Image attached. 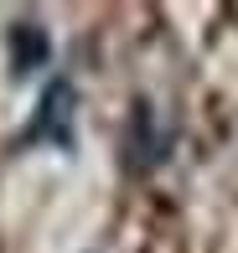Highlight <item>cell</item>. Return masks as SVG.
<instances>
[{
    "instance_id": "6da1fadb",
    "label": "cell",
    "mask_w": 238,
    "mask_h": 253,
    "mask_svg": "<svg viewBox=\"0 0 238 253\" xmlns=\"http://www.w3.org/2000/svg\"><path fill=\"white\" fill-rule=\"evenodd\" d=\"M26 140H52V145H73V83H52L42 93V114L26 129Z\"/></svg>"
},
{
    "instance_id": "7a4b0ae2",
    "label": "cell",
    "mask_w": 238,
    "mask_h": 253,
    "mask_svg": "<svg viewBox=\"0 0 238 253\" xmlns=\"http://www.w3.org/2000/svg\"><path fill=\"white\" fill-rule=\"evenodd\" d=\"M10 62H16V73H31V67L47 62V31H42L37 21L10 26Z\"/></svg>"
}]
</instances>
